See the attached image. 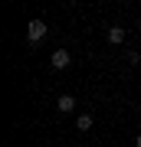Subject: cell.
Returning a JSON list of instances; mask_svg holds the SVG:
<instances>
[{"mask_svg": "<svg viewBox=\"0 0 141 147\" xmlns=\"http://www.w3.org/2000/svg\"><path fill=\"white\" fill-rule=\"evenodd\" d=\"M108 42H125V26H108Z\"/></svg>", "mask_w": 141, "mask_h": 147, "instance_id": "cell-4", "label": "cell"}, {"mask_svg": "<svg viewBox=\"0 0 141 147\" xmlns=\"http://www.w3.org/2000/svg\"><path fill=\"white\" fill-rule=\"evenodd\" d=\"M26 36H30V42H40L46 36V20H30L26 23Z\"/></svg>", "mask_w": 141, "mask_h": 147, "instance_id": "cell-1", "label": "cell"}, {"mask_svg": "<svg viewBox=\"0 0 141 147\" xmlns=\"http://www.w3.org/2000/svg\"><path fill=\"white\" fill-rule=\"evenodd\" d=\"M69 62H72V56H69V49H56V53H52V65H56V69H66Z\"/></svg>", "mask_w": 141, "mask_h": 147, "instance_id": "cell-2", "label": "cell"}, {"mask_svg": "<svg viewBox=\"0 0 141 147\" xmlns=\"http://www.w3.org/2000/svg\"><path fill=\"white\" fill-rule=\"evenodd\" d=\"M76 127H79V131H92V115H79L76 118Z\"/></svg>", "mask_w": 141, "mask_h": 147, "instance_id": "cell-5", "label": "cell"}, {"mask_svg": "<svg viewBox=\"0 0 141 147\" xmlns=\"http://www.w3.org/2000/svg\"><path fill=\"white\" fill-rule=\"evenodd\" d=\"M138 147H141V134H138Z\"/></svg>", "mask_w": 141, "mask_h": 147, "instance_id": "cell-6", "label": "cell"}, {"mask_svg": "<svg viewBox=\"0 0 141 147\" xmlns=\"http://www.w3.org/2000/svg\"><path fill=\"white\" fill-rule=\"evenodd\" d=\"M56 108L63 111V115H69V111L76 108V98H72V95H59V101H56Z\"/></svg>", "mask_w": 141, "mask_h": 147, "instance_id": "cell-3", "label": "cell"}]
</instances>
